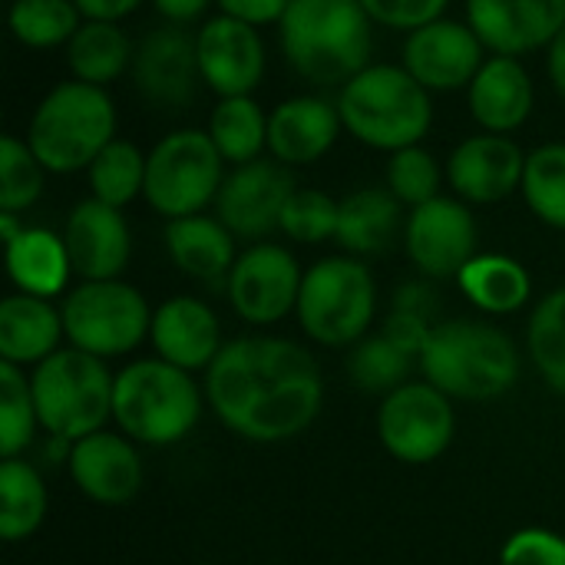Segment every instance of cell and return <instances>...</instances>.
<instances>
[{
	"label": "cell",
	"mask_w": 565,
	"mask_h": 565,
	"mask_svg": "<svg viewBox=\"0 0 565 565\" xmlns=\"http://www.w3.org/2000/svg\"><path fill=\"white\" fill-rule=\"evenodd\" d=\"M205 401L235 437L285 444L321 414L324 381L315 354L288 338L245 334L225 341L205 371Z\"/></svg>",
	"instance_id": "obj_1"
},
{
	"label": "cell",
	"mask_w": 565,
	"mask_h": 565,
	"mask_svg": "<svg viewBox=\"0 0 565 565\" xmlns=\"http://www.w3.org/2000/svg\"><path fill=\"white\" fill-rule=\"evenodd\" d=\"M371 26L361 0H291L278 43L288 66L311 86H344L371 66Z\"/></svg>",
	"instance_id": "obj_2"
},
{
	"label": "cell",
	"mask_w": 565,
	"mask_h": 565,
	"mask_svg": "<svg viewBox=\"0 0 565 565\" xmlns=\"http://www.w3.org/2000/svg\"><path fill=\"white\" fill-rule=\"evenodd\" d=\"M424 381L450 401H493L516 387L520 351L490 321H440L417 358Z\"/></svg>",
	"instance_id": "obj_3"
},
{
	"label": "cell",
	"mask_w": 565,
	"mask_h": 565,
	"mask_svg": "<svg viewBox=\"0 0 565 565\" xmlns=\"http://www.w3.org/2000/svg\"><path fill=\"white\" fill-rule=\"evenodd\" d=\"M344 132L358 142L397 152L420 146L434 122L430 89H424L404 63H371L338 93Z\"/></svg>",
	"instance_id": "obj_4"
},
{
	"label": "cell",
	"mask_w": 565,
	"mask_h": 565,
	"mask_svg": "<svg viewBox=\"0 0 565 565\" xmlns=\"http://www.w3.org/2000/svg\"><path fill=\"white\" fill-rule=\"evenodd\" d=\"M205 407V387L162 358H142L116 374L113 420L119 434L146 447H172L185 440Z\"/></svg>",
	"instance_id": "obj_5"
},
{
	"label": "cell",
	"mask_w": 565,
	"mask_h": 565,
	"mask_svg": "<svg viewBox=\"0 0 565 565\" xmlns=\"http://www.w3.org/2000/svg\"><path fill=\"white\" fill-rule=\"evenodd\" d=\"M116 139V103L106 86L63 79L36 103L26 146L53 175L89 169L93 159Z\"/></svg>",
	"instance_id": "obj_6"
},
{
	"label": "cell",
	"mask_w": 565,
	"mask_h": 565,
	"mask_svg": "<svg viewBox=\"0 0 565 565\" xmlns=\"http://www.w3.org/2000/svg\"><path fill=\"white\" fill-rule=\"evenodd\" d=\"M113 387L116 374H109L103 358L79 348H60L30 374L40 430L73 444L106 430L113 420Z\"/></svg>",
	"instance_id": "obj_7"
},
{
	"label": "cell",
	"mask_w": 565,
	"mask_h": 565,
	"mask_svg": "<svg viewBox=\"0 0 565 565\" xmlns=\"http://www.w3.org/2000/svg\"><path fill=\"white\" fill-rule=\"evenodd\" d=\"M301 331L324 348H351L367 338L377 315V285L354 255H328L305 271L298 295Z\"/></svg>",
	"instance_id": "obj_8"
},
{
	"label": "cell",
	"mask_w": 565,
	"mask_h": 565,
	"mask_svg": "<svg viewBox=\"0 0 565 565\" xmlns=\"http://www.w3.org/2000/svg\"><path fill=\"white\" fill-rule=\"evenodd\" d=\"M225 175V159L209 129H172L146 152L142 199L169 222L199 215L215 205Z\"/></svg>",
	"instance_id": "obj_9"
},
{
	"label": "cell",
	"mask_w": 565,
	"mask_h": 565,
	"mask_svg": "<svg viewBox=\"0 0 565 565\" xmlns=\"http://www.w3.org/2000/svg\"><path fill=\"white\" fill-rule=\"evenodd\" d=\"M60 315L70 348H79L103 361L129 354L149 338L152 328L149 301L122 278L79 281L60 301Z\"/></svg>",
	"instance_id": "obj_10"
},
{
	"label": "cell",
	"mask_w": 565,
	"mask_h": 565,
	"mask_svg": "<svg viewBox=\"0 0 565 565\" xmlns=\"http://www.w3.org/2000/svg\"><path fill=\"white\" fill-rule=\"evenodd\" d=\"M454 404L430 381H407L377 407V437L384 450L407 467L440 460L454 444Z\"/></svg>",
	"instance_id": "obj_11"
},
{
	"label": "cell",
	"mask_w": 565,
	"mask_h": 565,
	"mask_svg": "<svg viewBox=\"0 0 565 565\" xmlns=\"http://www.w3.org/2000/svg\"><path fill=\"white\" fill-rule=\"evenodd\" d=\"M480 228L473 218V209L463 199L437 195L417 209H411L404 222V248L414 268L427 281L457 278L467 262H473L480 252Z\"/></svg>",
	"instance_id": "obj_12"
},
{
	"label": "cell",
	"mask_w": 565,
	"mask_h": 565,
	"mask_svg": "<svg viewBox=\"0 0 565 565\" xmlns=\"http://www.w3.org/2000/svg\"><path fill=\"white\" fill-rule=\"evenodd\" d=\"M305 271L298 258L275 242H255L228 271L225 295L232 311L248 324H278L298 308Z\"/></svg>",
	"instance_id": "obj_13"
},
{
	"label": "cell",
	"mask_w": 565,
	"mask_h": 565,
	"mask_svg": "<svg viewBox=\"0 0 565 565\" xmlns=\"http://www.w3.org/2000/svg\"><path fill=\"white\" fill-rule=\"evenodd\" d=\"M295 175L278 159H255L235 166L215 199V215L235 238L265 242L275 228H281V212L295 195Z\"/></svg>",
	"instance_id": "obj_14"
},
{
	"label": "cell",
	"mask_w": 565,
	"mask_h": 565,
	"mask_svg": "<svg viewBox=\"0 0 565 565\" xmlns=\"http://www.w3.org/2000/svg\"><path fill=\"white\" fill-rule=\"evenodd\" d=\"M490 50L473 33L467 20L440 17L404 40L401 63L404 70L430 93H454L467 89L480 66L487 63Z\"/></svg>",
	"instance_id": "obj_15"
},
{
	"label": "cell",
	"mask_w": 565,
	"mask_h": 565,
	"mask_svg": "<svg viewBox=\"0 0 565 565\" xmlns=\"http://www.w3.org/2000/svg\"><path fill=\"white\" fill-rule=\"evenodd\" d=\"M195 56L202 86H209L218 99L252 96L262 86L268 66L262 30L225 13L202 20L195 30Z\"/></svg>",
	"instance_id": "obj_16"
},
{
	"label": "cell",
	"mask_w": 565,
	"mask_h": 565,
	"mask_svg": "<svg viewBox=\"0 0 565 565\" xmlns=\"http://www.w3.org/2000/svg\"><path fill=\"white\" fill-rule=\"evenodd\" d=\"M467 23L490 53L523 60L563 33L565 0H467Z\"/></svg>",
	"instance_id": "obj_17"
},
{
	"label": "cell",
	"mask_w": 565,
	"mask_h": 565,
	"mask_svg": "<svg viewBox=\"0 0 565 565\" xmlns=\"http://www.w3.org/2000/svg\"><path fill=\"white\" fill-rule=\"evenodd\" d=\"M132 83L149 99L152 106H189L202 73H199V56H195V33L175 23H162L149 30L136 43L132 56Z\"/></svg>",
	"instance_id": "obj_18"
},
{
	"label": "cell",
	"mask_w": 565,
	"mask_h": 565,
	"mask_svg": "<svg viewBox=\"0 0 565 565\" xmlns=\"http://www.w3.org/2000/svg\"><path fill=\"white\" fill-rule=\"evenodd\" d=\"M526 152L500 132L467 136L447 159V179L467 205H497L523 189Z\"/></svg>",
	"instance_id": "obj_19"
},
{
	"label": "cell",
	"mask_w": 565,
	"mask_h": 565,
	"mask_svg": "<svg viewBox=\"0 0 565 565\" xmlns=\"http://www.w3.org/2000/svg\"><path fill=\"white\" fill-rule=\"evenodd\" d=\"M63 242L79 281L119 278L132 258V232L122 209H113L93 195L70 209Z\"/></svg>",
	"instance_id": "obj_20"
},
{
	"label": "cell",
	"mask_w": 565,
	"mask_h": 565,
	"mask_svg": "<svg viewBox=\"0 0 565 565\" xmlns=\"http://www.w3.org/2000/svg\"><path fill=\"white\" fill-rule=\"evenodd\" d=\"M344 132L338 99L315 93L288 96L268 113V152L288 169L324 159Z\"/></svg>",
	"instance_id": "obj_21"
},
{
	"label": "cell",
	"mask_w": 565,
	"mask_h": 565,
	"mask_svg": "<svg viewBox=\"0 0 565 565\" xmlns=\"http://www.w3.org/2000/svg\"><path fill=\"white\" fill-rule=\"evenodd\" d=\"M66 470L79 493L103 507H122L142 487V457L126 434L99 430L76 440Z\"/></svg>",
	"instance_id": "obj_22"
},
{
	"label": "cell",
	"mask_w": 565,
	"mask_h": 565,
	"mask_svg": "<svg viewBox=\"0 0 565 565\" xmlns=\"http://www.w3.org/2000/svg\"><path fill=\"white\" fill-rule=\"evenodd\" d=\"M149 341L156 348V358H162L189 374L209 371V364L222 351L218 315L199 298L175 295L152 311Z\"/></svg>",
	"instance_id": "obj_23"
},
{
	"label": "cell",
	"mask_w": 565,
	"mask_h": 565,
	"mask_svg": "<svg viewBox=\"0 0 565 565\" xmlns=\"http://www.w3.org/2000/svg\"><path fill=\"white\" fill-rule=\"evenodd\" d=\"M467 106L483 132L510 136L523 129L536 106V86L523 60L490 53L467 86Z\"/></svg>",
	"instance_id": "obj_24"
},
{
	"label": "cell",
	"mask_w": 565,
	"mask_h": 565,
	"mask_svg": "<svg viewBox=\"0 0 565 565\" xmlns=\"http://www.w3.org/2000/svg\"><path fill=\"white\" fill-rule=\"evenodd\" d=\"M63 338V315L50 298L17 291L0 301V361L36 367L60 351Z\"/></svg>",
	"instance_id": "obj_25"
},
{
	"label": "cell",
	"mask_w": 565,
	"mask_h": 565,
	"mask_svg": "<svg viewBox=\"0 0 565 565\" xmlns=\"http://www.w3.org/2000/svg\"><path fill=\"white\" fill-rule=\"evenodd\" d=\"M235 235L225 228V222L218 215H185V218H172L166 225V252L172 258V265L205 285H225L228 271L238 262L235 252Z\"/></svg>",
	"instance_id": "obj_26"
},
{
	"label": "cell",
	"mask_w": 565,
	"mask_h": 565,
	"mask_svg": "<svg viewBox=\"0 0 565 565\" xmlns=\"http://www.w3.org/2000/svg\"><path fill=\"white\" fill-rule=\"evenodd\" d=\"M404 222V205L391 189H358L341 199L334 242L344 248V255L371 258L394 245Z\"/></svg>",
	"instance_id": "obj_27"
},
{
	"label": "cell",
	"mask_w": 565,
	"mask_h": 565,
	"mask_svg": "<svg viewBox=\"0 0 565 565\" xmlns=\"http://www.w3.org/2000/svg\"><path fill=\"white\" fill-rule=\"evenodd\" d=\"M7 275L23 295H36L50 301L63 295L73 275V262L63 235L40 225H26L13 242H7Z\"/></svg>",
	"instance_id": "obj_28"
},
{
	"label": "cell",
	"mask_w": 565,
	"mask_h": 565,
	"mask_svg": "<svg viewBox=\"0 0 565 565\" xmlns=\"http://www.w3.org/2000/svg\"><path fill=\"white\" fill-rule=\"evenodd\" d=\"M457 285L463 298L483 315H513L526 308L533 295L530 271L516 258L497 252H480L473 262H467V268L457 275Z\"/></svg>",
	"instance_id": "obj_29"
},
{
	"label": "cell",
	"mask_w": 565,
	"mask_h": 565,
	"mask_svg": "<svg viewBox=\"0 0 565 565\" xmlns=\"http://www.w3.org/2000/svg\"><path fill=\"white\" fill-rule=\"evenodd\" d=\"M136 46L119 23L83 20V26L66 43V66L73 79L109 86L132 70Z\"/></svg>",
	"instance_id": "obj_30"
},
{
	"label": "cell",
	"mask_w": 565,
	"mask_h": 565,
	"mask_svg": "<svg viewBox=\"0 0 565 565\" xmlns=\"http://www.w3.org/2000/svg\"><path fill=\"white\" fill-rule=\"evenodd\" d=\"M209 136L228 166L255 162L268 149V113L255 96H225L209 116Z\"/></svg>",
	"instance_id": "obj_31"
},
{
	"label": "cell",
	"mask_w": 565,
	"mask_h": 565,
	"mask_svg": "<svg viewBox=\"0 0 565 565\" xmlns=\"http://www.w3.org/2000/svg\"><path fill=\"white\" fill-rule=\"evenodd\" d=\"M46 483L30 460L0 463V536L7 543L30 540L46 520Z\"/></svg>",
	"instance_id": "obj_32"
},
{
	"label": "cell",
	"mask_w": 565,
	"mask_h": 565,
	"mask_svg": "<svg viewBox=\"0 0 565 565\" xmlns=\"http://www.w3.org/2000/svg\"><path fill=\"white\" fill-rule=\"evenodd\" d=\"M79 26L83 13L73 0H10L7 10V30L26 50H66Z\"/></svg>",
	"instance_id": "obj_33"
},
{
	"label": "cell",
	"mask_w": 565,
	"mask_h": 565,
	"mask_svg": "<svg viewBox=\"0 0 565 565\" xmlns=\"http://www.w3.org/2000/svg\"><path fill=\"white\" fill-rule=\"evenodd\" d=\"M93 199L126 209L146 192V152L129 139H113L86 169Z\"/></svg>",
	"instance_id": "obj_34"
},
{
	"label": "cell",
	"mask_w": 565,
	"mask_h": 565,
	"mask_svg": "<svg viewBox=\"0 0 565 565\" xmlns=\"http://www.w3.org/2000/svg\"><path fill=\"white\" fill-rule=\"evenodd\" d=\"M520 192L543 225L565 232V142H543L526 156Z\"/></svg>",
	"instance_id": "obj_35"
},
{
	"label": "cell",
	"mask_w": 565,
	"mask_h": 565,
	"mask_svg": "<svg viewBox=\"0 0 565 565\" xmlns=\"http://www.w3.org/2000/svg\"><path fill=\"white\" fill-rule=\"evenodd\" d=\"M414 361H417V358H411L404 348H397V344L381 331V334H367V338H361L358 344H351L348 374H351V381H354L358 391L387 397L391 391H397L401 384H407Z\"/></svg>",
	"instance_id": "obj_36"
},
{
	"label": "cell",
	"mask_w": 565,
	"mask_h": 565,
	"mask_svg": "<svg viewBox=\"0 0 565 565\" xmlns=\"http://www.w3.org/2000/svg\"><path fill=\"white\" fill-rule=\"evenodd\" d=\"M526 348L540 377L565 397V288L536 301L526 328Z\"/></svg>",
	"instance_id": "obj_37"
},
{
	"label": "cell",
	"mask_w": 565,
	"mask_h": 565,
	"mask_svg": "<svg viewBox=\"0 0 565 565\" xmlns=\"http://www.w3.org/2000/svg\"><path fill=\"white\" fill-rule=\"evenodd\" d=\"M40 417L23 367L0 361V457L17 460L36 437Z\"/></svg>",
	"instance_id": "obj_38"
},
{
	"label": "cell",
	"mask_w": 565,
	"mask_h": 565,
	"mask_svg": "<svg viewBox=\"0 0 565 565\" xmlns=\"http://www.w3.org/2000/svg\"><path fill=\"white\" fill-rule=\"evenodd\" d=\"M46 169L26 146V139H0V212H26L43 192Z\"/></svg>",
	"instance_id": "obj_39"
},
{
	"label": "cell",
	"mask_w": 565,
	"mask_h": 565,
	"mask_svg": "<svg viewBox=\"0 0 565 565\" xmlns=\"http://www.w3.org/2000/svg\"><path fill=\"white\" fill-rule=\"evenodd\" d=\"M338 215L341 202L331 199L321 189H295L281 212V228L298 245H321L338 235Z\"/></svg>",
	"instance_id": "obj_40"
},
{
	"label": "cell",
	"mask_w": 565,
	"mask_h": 565,
	"mask_svg": "<svg viewBox=\"0 0 565 565\" xmlns=\"http://www.w3.org/2000/svg\"><path fill=\"white\" fill-rule=\"evenodd\" d=\"M440 182L444 172L434 159V152H427L424 146H407L391 152L387 159V189L397 195L401 205H424L430 199L440 195Z\"/></svg>",
	"instance_id": "obj_41"
},
{
	"label": "cell",
	"mask_w": 565,
	"mask_h": 565,
	"mask_svg": "<svg viewBox=\"0 0 565 565\" xmlns=\"http://www.w3.org/2000/svg\"><path fill=\"white\" fill-rule=\"evenodd\" d=\"M500 565H565V536L543 526L516 530L500 550Z\"/></svg>",
	"instance_id": "obj_42"
},
{
	"label": "cell",
	"mask_w": 565,
	"mask_h": 565,
	"mask_svg": "<svg viewBox=\"0 0 565 565\" xmlns=\"http://www.w3.org/2000/svg\"><path fill=\"white\" fill-rule=\"evenodd\" d=\"M367 17L387 30L414 33L440 17H447L450 0H361Z\"/></svg>",
	"instance_id": "obj_43"
},
{
	"label": "cell",
	"mask_w": 565,
	"mask_h": 565,
	"mask_svg": "<svg viewBox=\"0 0 565 565\" xmlns=\"http://www.w3.org/2000/svg\"><path fill=\"white\" fill-rule=\"evenodd\" d=\"M434 328H437V321H430V318H420V315L394 311V308H391V315H387V321H384L381 331H384L397 348H404L411 358H420V351L427 348Z\"/></svg>",
	"instance_id": "obj_44"
},
{
	"label": "cell",
	"mask_w": 565,
	"mask_h": 565,
	"mask_svg": "<svg viewBox=\"0 0 565 565\" xmlns=\"http://www.w3.org/2000/svg\"><path fill=\"white\" fill-rule=\"evenodd\" d=\"M291 0H215L218 13L225 17H235L242 23H252V26H268V23H281L285 10H288Z\"/></svg>",
	"instance_id": "obj_45"
},
{
	"label": "cell",
	"mask_w": 565,
	"mask_h": 565,
	"mask_svg": "<svg viewBox=\"0 0 565 565\" xmlns=\"http://www.w3.org/2000/svg\"><path fill=\"white\" fill-rule=\"evenodd\" d=\"M394 311H411V315H420V318H430L437 315V291L420 278V281H407L394 291Z\"/></svg>",
	"instance_id": "obj_46"
},
{
	"label": "cell",
	"mask_w": 565,
	"mask_h": 565,
	"mask_svg": "<svg viewBox=\"0 0 565 565\" xmlns=\"http://www.w3.org/2000/svg\"><path fill=\"white\" fill-rule=\"evenodd\" d=\"M76 10L83 13V20H106V23H119L129 13H136L146 0H73Z\"/></svg>",
	"instance_id": "obj_47"
},
{
	"label": "cell",
	"mask_w": 565,
	"mask_h": 565,
	"mask_svg": "<svg viewBox=\"0 0 565 565\" xmlns=\"http://www.w3.org/2000/svg\"><path fill=\"white\" fill-rule=\"evenodd\" d=\"M156 7V13L166 20V23H175V26H185V23H195L205 17V10L215 3V0H149Z\"/></svg>",
	"instance_id": "obj_48"
},
{
	"label": "cell",
	"mask_w": 565,
	"mask_h": 565,
	"mask_svg": "<svg viewBox=\"0 0 565 565\" xmlns=\"http://www.w3.org/2000/svg\"><path fill=\"white\" fill-rule=\"evenodd\" d=\"M546 70H550V79H553L556 93L565 99V26L546 50Z\"/></svg>",
	"instance_id": "obj_49"
},
{
	"label": "cell",
	"mask_w": 565,
	"mask_h": 565,
	"mask_svg": "<svg viewBox=\"0 0 565 565\" xmlns=\"http://www.w3.org/2000/svg\"><path fill=\"white\" fill-rule=\"evenodd\" d=\"M23 228H26V225H20L13 212H0V235H3V245H7V242H13Z\"/></svg>",
	"instance_id": "obj_50"
}]
</instances>
